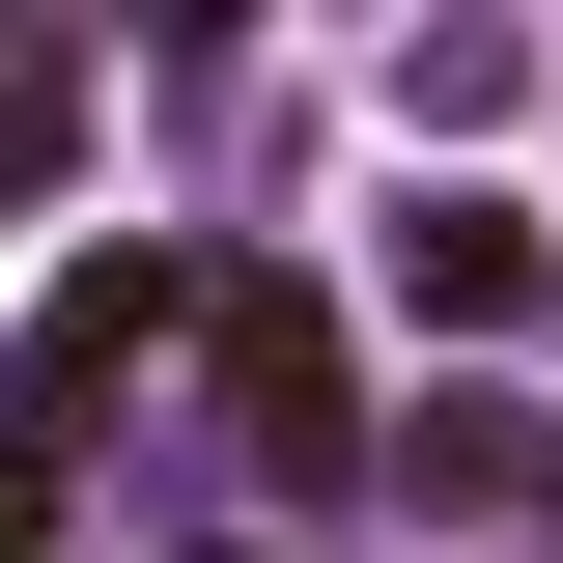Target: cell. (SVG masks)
Returning a JSON list of instances; mask_svg holds the SVG:
<instances>
[{
  "label": "cell",
  "mask_w": 563,
  "mask_h": 563,
  "mask_svg": "<svg viewBox=\"0 0 563 563\" xmlns=\"http://www.w3.org/2000/svg\"><path fill=\"white\" fill-rule=\"evenodd\" d=\"M507 85H536V29H507V0H451V29H395V113H451V141H479Z\"/></svg>",
  "instance_id": "cell-5"
},
{
  "label": "cell",
  "mask_w": 563,
  "mask_h": 563,
  "mask_svg": "<svg viewBox=\"0 0 563 563\" xmlns=\"http://www.w3.org/2000/svg\"><path fill=\"white\" fill-rule=\"evenodd\" d=\"M395 507H563V422L536 395H422L395 422Z\"/></svg>",
  "instance_id": "cell-3"
},
{
  "label": "cell",
  "mask_w": 563,
  "mask_h": 563,
  "mask_svg": "<svg viewBox=\"0 0 563 563\" xmlns=\"http://www.w3.org/2000/svg\"><path fill=\"white\" fill-rule=\"evenodd\" d=\"M198 563H254V536H198Z\"/></svg>",
  "instance_id": "cell-7"
},
{
  "label": "cell",
  "mask_w": 563,
  "mask_h": 563,
  "mask_svg": "<svg viewBox=\"0 0 563 563\" xmlns=\"http://www.w3.org/2000/svg\"><path fill=\"white\" fill-rule=\"evenodd\" d=\"M198 366H225V451H254L282 507H339V451H366V366H339V310H310V282H225V310H198Z\"/></svg>",
  "instance_id": "cell-1"
},
{
  "label": "cell",
  "mask_w": 563,
  "mask_h": 563,
  "mask_svg": "<svg viewBox=\"0 0 563 563\" xmlns=\"http://www.w3.org/2000/svg\"><path fill=\"white\" fill-rule=\"evenodd\" d=\"M536 198H479V169H451V198H395V310H422V339H536Z\"/></svg>",
  "instance_id": "cell-2"
},
{
  "label": "cell",
  "mask_w": 563,
  "mask_h": 563,
  "mask_svg": "<svg viewBox=\"0 0 563 563\" xmlns=\"http://www.w3.org/2000/svg\"><path fill=\"white\" fill-rule=\"evenodd\" d=\"M57 141H85V29H57V0H29V29H0V225L57 198Z\"/></svg>",
  "instance_id": "cell-4"
},
{
  "label": "cell",
  "mask_w": 563,
  "mask_h": 563,
  "mask_svg": "<svg viewBox=\"0 0 563 563\" xmlns=\"http://www.w3.org/2000/svg\"><path fill=\"white\" fill-rule=\"evenodd\" d=\"M141 57H169V85H198V57H254V0H141Z\"/></svg>",
  "instance_id": "cell-6"
}]
</instances>
